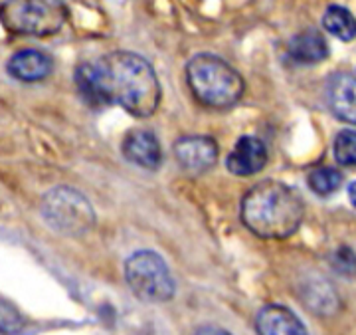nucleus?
<instances>
[{"label": "nucleus", "mask_w": 356, "mask_h": 335, "mask_svg": "<svg viewBox=\"0 0 356 335\" xmlns=\"http://www.w3.org/2000/svg\"><path fill=\"white\" fill-rule=\"evenodd\" d=\"M303 219L301 196L277 180H261L243 196V224L261 238H287L297 232Z\"/></svg>", "instance_id": "obj_2"}, {"label": "nucleus", "mask_w": 356, "mask_h": 335, "mask_svg": "<svg viewBox=\"0 0 356 335\" xmlns=\"http://www.w3.org/2000/svg\"><path fill=\"white\" fill-rule=\"evenodd\" d=\"M194 335H229L226 329H220V327H214V325H206V327H200Z\"/></svg>", "instance_id": "obj_18"}, {"label": "nucleus", "mask_w": 356, "mask_h": 335, "mask_svg": "<svg viewBox=\"0 0 356 335\" xmlns=\"http://www.w3.org/2000/svg\"><path fill=\"white\" fill-rule=\"evenodd\" d=\"M67 20L64 0H4L0 6L2 26L22 36H51Z\"/></svg>", "instance_id": "obj_4"}, {"label": "nucleus", "mask_w": 356, "mask_h": 335, "mask_svg": "<svg viewBox=\"0 0 356 335\" xmlns=\"http://www.w3.org/2000/svg\"><path fill=\"white\" fill-rule=\"evenodd\" d=\"M267 149L257 137H242L228 155V169L238 177H250L266 167Z\"/></svg>", "instance_id": "obj_8"}, {"label": "nucleus", "mask_w": 356, "mask_h": 335, "mask_svg": "<svg viewBox=\"0 0 356 335\" xmlns=\"http://www.w3.org/2000/svg\"><path fill=\"white\" fill-rule=\"evenodd\" d=\"M186 79L196 100L208 107L226 109L242 100L243 77L222 58L198 54L186 65Z\"/></svg>", "instance_id": "obj_3"}, {"label": "nucleus", "mask_w": 356, "mask_h": 335, "mask_svg": "<svg viewBox=\"0 0 356 335\" xmlns=\"http://www.w3.org/2000/svg\"><path fill=\"white\" fill-rule=\"evenodd\" d=\"M125 276L133 294L143 302L161 304L175 296L172 274L165 260L151 250H140L129 258Z\"/></svg>", "instance_id": "obj_5"}, {"label": "nucleus", "mask_w": 356, "mask_h": 335, "mask_svg": "<svg viewBox=\"0 0 356 335\" xmlns=\"http://www.w3.org/2000/svg\"><path fill=\"white\" fill-rule=\"evenodd\" d=\"M323 26L327 32H331L332 36L341 38L343 42L355 40V16L344 6H337V4L329 6L323 16Z\"/></svg>", "instance_id": "obj_14"}, {"label": "nucleus", "mask_w": 356, "mask_h": 335, "mask_svg": "<svg viewBox=\"0 0 356 335\" xmlns=\"http://www.w3.org/2000/svg\"><path fill=\"white\" fill-rule=\"evenodd\" d=\"M257 335H309L303 322L283 306H266L255 320Z\"/></svg>", "instance_id": "obj_9"}, {"label": "nucleus", "mask_w": 356, "mask_h": 335, "mask_svg": "<svg viewBox=\"0 0 356 335\" xmlns=\"http://www.w3.org/2000/svg\"><path fill=\"white\" fill-rule=\"evenodd\" d=\"M6 68H8V74L20 81H40L50 76L51 60L44 52L22 50L14 54Z\"/></svg>", "instance_id": "obj_12"}, {"label": "nucleus", "mask_w": 356, "mask_h": 335, "mask_svg": "<svg viewBox=\"0 0 356 335\" xmlns=\"http://www.w3.org/2000/svg\"><path fill=\"white\" fill-rule=\"evenodd\" d=\"M180 167L188 173H204L218 161V145L210 137H182L175 145Z\"/></svg>", "instance_id": "obj_7"}, {"label": "nucleus", "mask_w": 356, "mask_h": 335, "mask_svg": "<svg viewBox=\"0 0 356 335\" xmlns=\"http://www.w3.org/2000/svg\"><path fill=\"white\" fill-rule=\"evenodd\" d=\"M341 180H343L341 173L331 167L313 169L307 177L309 189L318 196H329V194L337 193L341 187Z\"/></svg>", "instance_id": "obj_15"}, {"label": "nucleus", "mask_w": 356, "mask_h": 335, "mask_svg": "<svg viewBox=\"0 0 356 335\" xmlns=\"http://www.w3.org/2000/svg\"><path fill=\"white\" fill-rule=\"evenodd\" d=\"M289 56L299 64H318L329 56V44L318 30H303L289 40Z\"/></svg>", "instance_id": "obj_13"}, {"label": "nucleus", "mask_w": 356, "mask_h": 335, "mask_svg": "<svg viewBox=\"0 0 356 335\" xmlns=\"http://www.w3.org/2000/svg\"><path fill=\"white\" fill-rule=\"evenodd\" d=\"M123 153L129 161L143 169H156L163 159L159 139L147 129H135L129 133L123 141Z\"/></svg>", "instance_id": "obj_10"}, {"label": "nucleus", "mask_w": 356, "mask_h": 335, "mask_svg": "<svg viewBox=\"0 0 356 335\" xmlns=\"http://www.w3.org/2000/svg\"><path fill=\"white\" fill-rule=\"evenodd\" d=\"M327 100L332 114L341 117L346 123H355V76L348 72H339L329 79L327 86Z\"/></svg>", "instance_id": "obj_11"}, {"label": "nucleus", "mask_w": 356, "mask_h": 335, "mask_svg": "<svg viewBox=\"0 0 356 335\" xmlns=\"http://www.w3.org/2000/svg\"><path fill=\"white\" fill-rule=\"evenodd\" d=\"M76 84L91 105L117 103L135 117L153 116L163 93L153 65L133 52H111L77 65Z\"/></svg>", "instance_id": "obj_1"}, {"label": "nucleus", "mask_w": 356, "mask_h": 335, "mask_svg": "<svg viewBox=\"0 0 356 335\" xmlns=\"http://www.w3.org/2000/svg\"><path fill=\"white\" fill-rule=\"evenodd\" d=\"M356 135L355 129H344L334 139V157L344 167H353L356 163Z\"/></svg>", "instance_id": "obj_16"}, {"label": "nucleus", "mask_w": 356, "mask_h": 335, "mask_svg": "<svg viewBox=\"0 0 356 335\" xmlns=\"http://www.w3.org/2000/svg\"><path fill=\"white\" fill-rule=\"evenodd\" d=\"M42 212L51 228L70 236L86 234L95 222V215L88 198L70 187H58L46 194Z\"/></svg>", "instance_id": "obj_6"}, {"label": "nucleus", "mask_w": 356, "mask_h": 335, "mask_svg": "<svg viewBox=\"0 0 356 335\" xmlns=\"http://www.w3.org/2000/svg\"><path fill=\"white\" fill-rule=\"evenodd\" d=\"M24 327V320L16 309L0 299V334L2 335H18Z\"/></svg>", "instance_id": "obj_17"}]
</instances>
